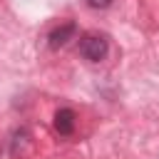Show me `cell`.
<instances>
[{
	"label": "cell",
	"mask_w": 159,
	"mask_h": 159,
	"mask_svg": "<svg viewBox=\"0 0 159 159\" xmlns=\"http://www.w3.org/2000/svg\"><path fill=\"white\" fill-rule=\"evenodd\" d=\"M107 50H109V42L104 35L99 32H84L80 37V55L89 62H99L107 57Z\"/></svg>",
	"instance_id": "1"
},
{
	"label": "cell",
	"mask_w": 159,
	"mask_h": 159,
	"mask_svg": "<svg viewBox=\"0 0 159 159\" xmlns=\"http://www.w3.org/2000/svg\"><path fill=\"white\" fill-rule=\"evenodd\" d=\"M75 32H77L75 22H65V25L55 27V30L50 32V47H52V50H57V47L67 45V42H70L72 37H75Z\"/></svg>",
	"instance_id": "2"
},
{
	"label": "cell",
	"mask_w": 159,
	"mask_h": 159,
	"mask_svg": "<svg viewBox=\"0 0 159 159\" xmlns=\"http://www.w3.org/2000/svg\"><path fill=\"white\" fill-rule=\"evenodd\" d=\"M55 129L62 137L72 134V129H75V112L72 109H57V114H55Z\"/></svg>",
	"instance_id": "3"
},
{
	"label": "cell",
	"mask_w": 159,
	"mask_h": 159,
	"mask_svg": "<svg viewBox=\"0 0 159 159\" xmlns=\"http://www.w3.org/2000/svg\"><path fill=\"white\" fill-rule=\"evenodd\" d=\"M87 5H89V7H94V10H104V7H109V5H112V0H87Z\"/></svg>",
	"instance_id": "4"
}]
</instances>
